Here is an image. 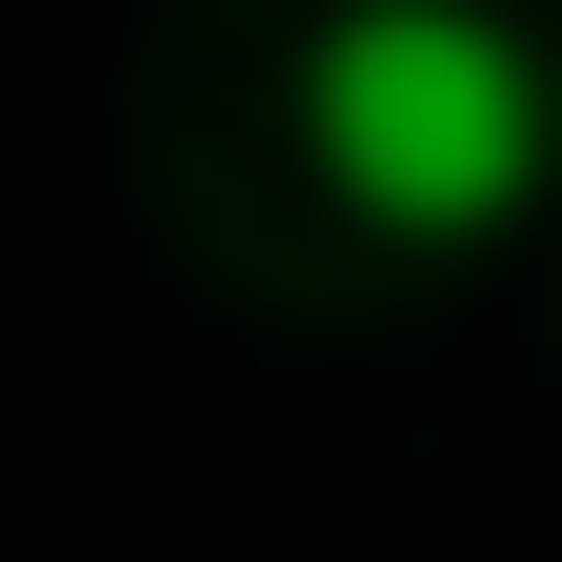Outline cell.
Wrapping results in <instances>:
<instances>
[{
	"mask_svg": "<svg viewBox=\"0 0 562 562\" xmlns=\"http://www.w3.org/2000/svg\"><path fill=\"white\" fill-rule=\"evenodd\" d=\"M303 151L368 238H519L562 195V66L497 0H325L303 22Z\"/></svg>",
	"mask_w": 562,
	"mask_h": 562,
	"instance_id": "obj_1",
	"label": "cell"
}]
</instances>
